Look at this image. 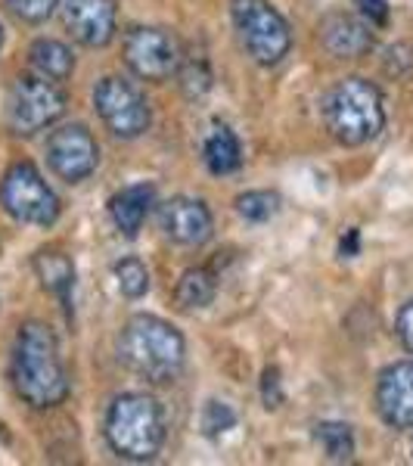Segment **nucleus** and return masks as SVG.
<instances>
[{
    "instance_id": "28",
    "label": "nucleus",
    "mask_w": 413,
    "mask_h": 466,
    "mask_svg": "<svg viewBox=\"0 0 413 466\" xmlns=\"http://www.w3.org/2000/svg\"><path fill=\"white\" fill-rule=\"evenodd\" d=\"M360 16H364L370 25H386L388 22V4L386 0H355Z\"/></svg>"
},
{
    "instance_id": "1",
    "label": "nucleus",
    "mask_w": 413,
    "mask_h": 466,
    "mask_svg": "<svg viewBox=\"0 0 413 466\" xmlns=\"http://www.w3.org/2000/svg\"><path fill=\"white\" fill-rule=\"evenodd\" d=\"M10 377L16 395L35 410H50L69 398V373L56 333L44 320H25L19 327Z\"/></svg>"
},
{
    "instance_id": "24",
    "label": "nucleus",
    "mask_w": 413,
    "mask_h": 466,
    "mask_svg": "<svg viewBox=\"0 0 413 466\" xmlns=\"http://www.w3.org/2000/svg\"><path fill=\"white\" fill-rule=\"evenodd\" d=\"M234 426H237V413L230 404H224V401L206 404V410H202V432H206L208 439H217V435L234 430Z\"/></svg>"
},
{
    "instance_id": "6",
    "label": "nucleus",
    "mask_w": 413,
    "mask_h": 466,
    "mask_svg": "<svg viewBox=\"0 0 413 466\" xmlns=\"http://www.w3.org/2000/svg\"><path fill=\"white\" fill-rule=\"evenodd\" d=\"M0 206L19 224H32V228H54L63 212L54 187L32 162H16L6 168L0 180Z\"/></svg>"
},
{
    "instance_id": "27",
    "label": "nucleus",
    "mask_w": 413,
    "mask_h": 466,
    "mask_svg": "<svg viewBox=\"0 0 413 466\" xmlns=\"http://www.w3.org/2000/svg\"><path fill=\"white\" fill-rule=\"evenodd\" d=\"M395 329H398V339L404 342V349H408L410 355H413V299L401 305V311H398V320H395Z\"/></svg>"
},
{
    "instance_id": "30",
    "label": "nucleus",
    "mask_w": 413,
    "mask_h": 466,
    "mask_svg": "<svg viewBox=\"0 0 413 466\" xmlns=\"http://www.w3.org/2000/svg\"><path fill=\"white\" fill-rule=\"evenodd\" d=\"M0 47H4V25H0Z\"/></svg>"
},
{
    "instance_id": "9",
    "label": "nucleus",
    "mask_w": 413,
    "mask_h": 466,
    "mask_svg": "<svg viewBox=\"0 0 413 466\" xmlns=\"http://www.w3.org/2000/svg\"><path fill=\"white\" fill-rule=\"evenodd\" d=\"M125 63L144 81H168L184 63V47L168 28L140 25L125 35Z\"/></svg>"
},
{
    "instance_id": "22",
    "label": "nucleus",
    "mask_w": 413,
    "mask_h": 466,
    "mask_svg": "<svg viewBox=\"0 0 413 466\" xmlns=\"http://www.w3.org/2000/svg\"><path fill=\"white\" fill-rule=\"evenodd\" d=\"M237 212L252 224H265L280 212V197L270 190H249L237 197Z\"/></svg>"
},
{
    "instance_id": "29",
    "label": "nucleus",
    "mask_w": 413,
    "mask_h": 466,
    "mask_svg": "<svg viewBox=\"0 0 413 466\" xmlns=\"http://www.w3.org/2000/svg\"><path fill=\"white\" fill-rule=\"evenodd\" d=\"M358 249H360V230L358 228L345 230V237H342V243H339V255H342V258H355Z\"/></svg>"
},
{
    "instance_id": "8",
    "label": "nucleus",
    "mask_w": 413,
    "mask_h": 466,
    "mask_svg": "<svg viewBox=\"0 0 413 466\" xmlns=\"http://www.w3.org/2000/svg\"><path fill=\"white\" fill-rule=\"evenodd\" d=\"M94 106H96V116L103 118V125L122 140L144 137L149 131V122H153L146 96L140 94L131 81L118 78V75H106L103 81H96Z\"/></svg>"
},
{
    "instance_id": "23",
    "label": "nucleus",
    "mask_w": 413,
    "mask_h": 466,
    "mask_svg": "<svg viewBox=\"0 0 413 466\" xmlns=\"http://www.w3.org/2000/svg\"><path fill=\"white\" fill-rule=\"evenodd\" d=\"M59 0H6V10L25 25H41L56 13Z\"/></svg>"
},
{
    "instance_id": "10",
    "label": "nucleus",
    "mask_w": 413,
    "mask_h": 466,
    "mask_svg": "<svg viewBox=\"0 0 413 466\" xmlns=\"http://www.w3.org/2000/svg\"><path fill=\"white\" fill-rule=\"evenodd\" d=\"M47 165L65 184H81L100 165V147L85 125H63L47 137Z\"/></svg>"
},
{
    "instance_id": "15",
    "label": "nucleus",
    "mask_w": 413,
    "mask_h": 466,
    "mask_svg": "<svg viewBox=\"0 0 413 466\" xmlns=\"http://www.w3.org/2000/svg\"><path fill=\"white\" fill-rule=\"evenodd\" d=\"M153 206H156V187L144 180V184L122 187V190L109 199V218L118 228V233L134 239L140 233V228H144L146 215L153 212Z\"/></svg>"
},
{
    "instance_id": "3",
    "label": "nucleus",
    "mask_w": 413,
    "mask_h": 466,
    "mask_svg": "<svg viewBox=\"0 0 413 466\" xmlns=\"http://www.w3.org/2000/svg\"><path fill=\"white\" fill-rule=\"evenodd\" d=\"M106 441L122 461L146 463L165 445V410L153 395L125 392L106 410Z\"/></svg>"
},
{
    "instance_id": "20",
    "label": "nucleus",
    "mask_w": 413,
    "mask_h": 466,
    "mask_svg": "<svg viewBox=\"0 0 413 466\" xmlns=\"http://www.w3.org/2000/svg\"><path fill=\"white\" fill-rule=\"evenodd\" d=\"M314 439H317V445L324 448V454L333 463L355 461V432H351L348 423H336V420L317 423V430H314Z\"/></svg>"
},
{
    "instance_id": "26",
    "label": "nucleus",
    "mask_w": 413,
    "mask_h": 466,
    "mask_svg": "<svg viewBox=\"0 0 413 466\" xmlns=\"http://www.w3.org/2000/svg\"><path fill=\"white\" fill-rule=\"evenodd\" d=\"M261 398H265V408H280L283 404V382L277 367H267L261 373Z\"/></svg>"
},
{
    "instance_id": "11",
    "label": "nucleus",
    "mask_w": 413,
    "mask_h": 466,
    "mask_svg": "<svg viewBox=\"0 0 413 466\" xmlns=\"http://www.w3.org/2000/svg\"><path fill=\"white\" fill-rule=\"evenodd\" d=\"M162 233L177 246H202L212 239L215 221L208 206L196 197H175L159 208Z\"/></svg>"
},
{
    "instance_id": "18",
    "label": "nucleus",
    "mask_w": 413,
    "mask_h": 466,
    "mask_svg": "<svg viewBox=\"0 0 413 466\" xmlns=\"http://www.w3.org/2000/svg\"><path fill=\"white\" fill-rule=\"evenodd\" d=\"M35 274L41 277L44 289H50L54 296L63 299V305H69V296L75 289V265L65 252L56 249H41L35 255Z\"/></svg>"
},
{
    "instance_id": "2",
    "label": "nucleus",
    "mask_w": 413,
    "mask_h": 466,
    "mask_svg": "<svg viewBox=\"0 0 413 466\" xmlns=\"http://www.w3.org/2000/svg\"><path fill=\"white\" fill-rule=\"evenodd\" d=\"M116 351L134 377L153 382V386L175 382L186 364V342L180 329L156 314L127 318L125 327L118 329Z\"/></svg>"
},
{
    "instance_id": "13",
    "label": "nucleus",
    "mask_w": 413,
    "mask_h": 466,
    "mask_svg": "<svg viewBox=\"0 0 413 466\" xmlns=\"http://www.w3.org/2000/svg\"><path fill=\"white\" fill-rule=\"evenodd\" d=\"M63 25L85 47H106L116 37L112 0H63Z\"/></svg>"
},
{
    "instance_id": "12",
    "label": "nucleus",
    "mask_w": 413,
    "mask_h": 466,
    "mask_svg": "<svg viewBox=\"0 0 413 466\" xmlns=\"http://www.w3.org/2000/svg\"><path fill=\"white\" fill-rule=\"evenodd\" d=\"M377 410L392 430H413V360H398L379 373Z\"/></svg>"
},
{
    "instance_id": "25",
    "label": "nucleus",
    "mask_w": 413,
    "mask_h": 466,
    "mask_svg": "<svg viewBox=\"0 0 413 466\" xmlns=\"http://www.w3.org/2000/svg\"><path fill=\"white\" fill-rule=\"evenodd\" d=\"M177 78H180V87H184L186 96H202L208 87H212V72H208V66L202 63V59H196V63H180L177 69Z\"/></svg>"
},
{
    "instance_id": "16",
    "label": "nucleus",
    "mask_w": 413,
    "mask_h": 466,
    "mask_svg": "<svg viewBox=\"0 0 413 466\" xmlns=\"http://www.w3.org/2000/svg\"><path fill=\"white\" fill-rule=\"evenodd\" d=\"M28 63H32V72L41 75L47 81H63L72 78L75 72V56L72 50L65 47L63 41H54V37H37V41L28 47Z\"/></svg>"
},
{
    "instance_id": "7",
    "label": "nucleus",
    "mask_w": 413,
    "mask_h": 466,
    "mask_svg": "<svg viewBox=\"0 0 413 466\" xmlns=\"http://www.w3.org/2000/svg\"><path fill=\"white\" fill-rule=\"evenodd\" d=\"M65 112V94L56 81L41 75H19L6 94V125L13 134H37L59 122Z\"/></svg>"
},
{
    "instance_id": "5",
    "label": "nucleus",
    "mask_w": 413,
    "mask_h": 466,
    "mask_svg": "<svg viewBox=\"0 0 413 466\" xmlns=\"http://www.w3.org/2000/svg\"><path fill=\"white\" fill-rule=\"evenodd\" d=\"M230 19L239 44L258 66H277L287 59L292 32L270 0H230Z\"/></svg>"
},
{
    "instance_id": "19",
    "label": "nucleus",
    "mask_w": 413,
    "mask_h": 466,
    "mask_svg": "<svg viewBox=\"0 0 413 466\" xmlns=\"http://www.w3.org/2000/svg\"><path fill=\"white\" fill-rule=\"evenodd\" d=\"M217 296V277L208 268H190L180 274L177 287H175V302L184 311H199L208 308Z\"/></svg>"
},
{
    "instance_id": "21",
    "label": "nucleus",
    "mask_w": 413,
    "mask_h": 466,
    "mask_svg": "<svg viewBox=\"0 0 413 466\" xmlns=\"http://www.w3.org/2000/svg\"><path fill=\"white\" fill-rule=\"evenodd\" d=\"M112 274H116L118 292H122L125 299H144L146 292H149V270H146L144 261L134 258V255H127V258L116 261Z\"/></svg>"
},
{
    "instance_id": "14",
    "label": "nucleus",
    "mask_w": 413,
    "mask_h": 466,
    "mask_svg": "<svg viewBox=\"0 0 413 466\" xmlns=\"http://www.w3.org/2000/svg\"><path fill=\"white\" fill-rule=\"evenodd\" d=\"M320 44L336 59H360L377 47V37H373V25L367 19L333 13L320 22Z\"/></svg>"
},
{
    "instance_id": "17",
    "label": "nucleus",
    "mask_w": 413,
    "mask_h": 466,
    "mask_svg": "<svg viewBox=\"0 0 413 466\" xmlns=\"http://www.w3.org/2000/svg\"><path fill=\"white\" fill-rule=\"evenodd\" d=\"M202 159H206V168L217 177L234 175L243 165V147H239L237 134L227 125H215L206 144H202Z\"/></svg>"
},
{
    "instance_id": "4",
    "label": "nucleus",
    "mask_w": 413,
    "mask_h": 466,
    "mask_svg": "<svg viewBox=\"0 0 413 466\" xmlns=\"http://www.w3.org/2000/svg\"><path fill=\"white\" fill-rule=\"evenodd\" d=\"M324 122L327 131L342 147H364L377 140L386 127V106H382L379 87L358 75L342 78L324 96Z\"/></svg>"
}]
</instances>
